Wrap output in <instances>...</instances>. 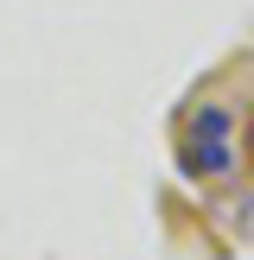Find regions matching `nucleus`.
I'll use <instances>...</instances> for the list:
<instances>
[{
  "label": "nucleus",
  "instance_id": "1",
  "mask_svg": "<svg viewBox=\"0 0 254 260\" xmlns=\"http://www.w3.org/2000/svg\"><path fill=\"white\" fill-rule=\"evenodd\" d=\"M178 165L190 178H229L235 172V114L223 102H203L184 114V134H178Z\"/></svg>",
  "mask_w": 254,
  "mask_h": 260
}]
</instances>
